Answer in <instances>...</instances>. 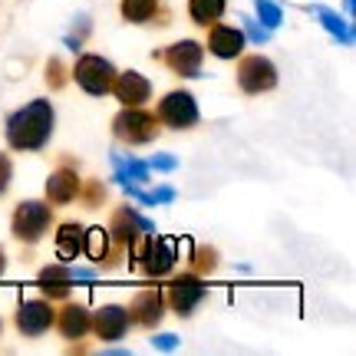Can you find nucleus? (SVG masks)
Segmentation results:
<instances>
[{"label":"nucleus","mask_w":356,"mask_h":356,"mask_svg":"<svg viewBox=\"0 0 356 356\" xmlns=\"http://www.w3.org/2000/svg\"><path fill=\"white\" fill-rule=\"evenodd\" d=\"M83 251H86L92 261H109L113 254V241H109V231L106 228H89L83 231Z\"/></svg>","instance_id":"obj_21"},{"label":"nucleus","mask_w":356,"mask_h":356,"mask_svg":"<svg viewBox=\"0 0 356 356\" xmlns=\"http://www.w3.org/2000/svg\"><path fill=\"white\" fill-rule=\"evenodd\" d=\"M53 221V208L47 202H20L13 208V218H10V231L17 241L24 244H37L47 228Z\"/></svg>","instance_id":"obj_3"},{"label":"nucleus","mask_w":356,"mask_h":356,"mask_svg":"<svg viewBox=\"0 0 356 356\" xmlns=\"http://www.w3.org/2000/svg\"><path fill=\"white\" fill-rule=\"evenodd\" d=\"M79 195H83L86 208H99V202H106V185H102V181H89L86 191L79 188Z\"/></svg>","instance_id":"obj_28"},{"label":"nucleus","mask_w":356,"mask_h":356,"mask_svg":"<svg viewBox=\"0 0 356 356\" xmlns=\"http://www.w3.org/2000/svg\"><path fill=\"white\" fill-rule=\"evenodd\" d=\"M109 92H115V99L122 102V106H142V102L152 96V83L142 76V73H136V70H126V73H115Z\"/></svg>","instance_id":"obj_15"},{"label":"nucleus","mask_w":356,"mask_h":356,"mask_svg":"<svg viewBox=\"0 0 356 356\" xmlns=\"http://www.w3.org/2000/svg\"><path fill=\"white\" fill-rule=\"evenodd\" d=\"M175 248H178V241H172V238L145 234V238L136 241L132 254H136L145 277H165V274H172V267H175Z\"/></svg>","instance_id":"obj_2"},{"label":"nucleus","mask_w":356,"mask_h":356,"mask_svg":"<svg viewBox=\"0 0 356 356\" xmlns=\"http://www.w3.org/2000/svg\"><path fill=\"white\" fill-rule=\"evenodd\" d=\"M225 7H228V0H188V17L195 24L211 26L221 20Z\"/></svg>","instance_id":"obj_22"},{"label":"nucleus","mask_w":356,"mask_h":356,"mask_svg":"<svg viewBox=\"0 0 356 356\" xmlns=\"http://www.w3.org/2000/svg\"><path fill=\"white\" fill-rule=\"evenodd\" d=\"M238 86L248 96H261V92L277 86V66L270 63L267 56H261V53L244 56L241 63H238Z\"/></svg>","instance_id":"obj_8"},{"label":"nucleus","mask_w":356,"mask_h":356,"mask_svg":"<svg viewBox=\"0 0 356 356\" xmlns=\"http://www.w3.org/2000/svg\"><path fill=\"white\" fill-rule=\"evenodd\" d=\"M244 30L238 26H228V24H211L208 30V50L215 53L218 60H234L244 53Z\"/></svg>","instance_id":"obj_14"},{"label":"nucleus","mask_w":356,"mask_h":356,"mask_svg":"<svg viewBox=\"0 0 356 356\" xmlns=\"http://www.w3.org/2000/svg\"><path fill=\"white\" fill-rule=\"evenodd\" d=\"M254 10H257V20H261L267 30L280 26V20H284V13H280V7L274 0H254Z\"/></svg>","instance_id":"obj_26"},{"label":"nucleus","mask_w":356,"mask_h":356,"mask_svg":"<svg viewBox=\"0 0 356 356\" xmlns=\"http://www.w3.org/2000/svg\"><path fill=\"white\" fill-rule=\"evenodd\" d=\"M53 323L60 327V333H63L66 340H83L89 333V310L79 304H66L63 310L56 314Z\"/></svg>","instance_id":"obj_18"},{"label":"nucleus","mask_w":356,"mask_h":356,"mask_svg":"<svg viewBox=\"0 0 356 356\" xmlns=\"http://www.w3.org/2000/svg\"><path fill=\"white\" fill-rule=\"evenodd\" d=\"M113 165H115V181H132V185H142V181H149V165H142L136 159H119L113 155Z\"/></svg>","instance_id":"obj_24"},{"label":"nucleus","mask_w":356,"mask_h":356,"mask_svg":"<svg viewBox=\"0 0 356 356\" xmlns=\"http://www.w3.org/2000/svg\"><path fill=\"white\" fill-rule=\"evenodd\" d=\"M202 300H204V287H202V280H198V274H181V277H175L168 284L165 304L175 310L178 317H188Z\"/></svg>","instance_id":"obj_10"},{"label":"nucleus","mask_w":356,"mask_h":356,"mask_svg":"<svg viewBox=\"0 0 356 356\" xmlns=\"http://www.w3.org/2000/svg\"><path fill=\"white\" fill-rule=\"evenodd\" d=\"M152 346H155V350H175L178 337H175V333H159V337L152 340Z\"/></svg>","instance_id":"obj_32"},{"label":"nucleus","mask_w":356,"mask_h":356,"mask_svg":"<svg viewBox=\"0 0 356 356\" xmlns=\"http://www.w3.org/2000/svg\"><path fill=\"white\" fill-rule=\"evenodd\" d=\"M47 83H50V89H63L66 86V66L60 56H53L50 63H47Z\"/></svg>","instance_id":"obj_27"},{"label":"nucleus","mask_w":356,"mask_h":356,"mask_svg":"<svg viewBox=\"0 0 356 356\" xmlns=\"http://www.w3.org/2000/svg\"><path fill=\"white\" fill-rule=\"evenodd\" d=\"M109 241L115 244V254H122V251H129L132 254V248H136V241H139L142 234H152L155 225L149 221V218H142L136 208H119L113 215V225H109Z\"/></svg>","instance_id":"obj_6"},{"label":"nucleus","mask_w":356,"mask_h":356,"mask_svg":"<svg viewBox=\"0 0 356 356\" xmlns=\"http://www.w3.org/2000/svg\"><path fill=\"white\" fill-rule=\"evenodd\" d=\"M191 261H195V274H198V277H202V274H215L218 270V251L215 248H195Z\"/></svg>","instance_id":"obj_25"},{"label":"nucleus","mask_w":356,"mask_h":356,"mask_svg":"<svg viewBox=\"0 0 356 356\" xmlns=\"http://www.w3.org/2000/svg\"><path fill=\"white\" fill-rule=\"evenodd\" d=\"M53 136V102L33 99L7 119V145L17 152H40Z\"/></svg>","instance_id":"obj_1"},{"label":"nucleus","mask_w":356,"mask_h":356,"mask_svg":"<svg viewBox=\"0 0 356 356\" xmlns=\"http://www.w3.org/2000/svg\"><path fill=\"white\" fill-rule=\"evenodd\" d=\"M178 162L172 159V155H155L152 162H149V168H155V172H172Z\"/></svg>","instance_id":"obj_31"},{"label":"nucleus","mask_w":356,"mask_h":356,"mask_svg":"<svg viewBox=\"0 0 356 356\" xmlns=\"http://www.w3.org/2000/svg\"><path fill=\"white\" fill-rule=\"evenodd\" d=\"M10 175H13V168H10V159L7 155H0V195L10 188Z\"/></svg>","instance_id":"obj_30"},{"label":"nucleus","mask_w":356,"mask_h":356,"mask_svg":"<svg viewBox=\"0 0 356 356\" xmlns=\"http://www.w3.org/2000/svg\"><path fill=\"white\" fill-rule=\"evenodd\" d=\"M113 132L119 142L129 145H145L159 136V119L152 113H145L142 106H126L122 113L113 119Z\"/></svg>","instance_id":"obj_4"},{"label":"nucleus","mask_w":356,"mask_h":356,"mask_svg":"<svg viewBox=\"0 0 356 356\" xmlns=\"http://www.w3.org/2000/svg\"><path fill=\"white\" fill-rule=\"evenodd\" d=\"M159 60H165V66L178 76H198L202 73V60H204V50L202 43H195V40H178L172 43L165 53H159Z\"/></svg>","instance_id":"obj_9"},{"label":"nucleus","mask_w":356,"mask_h":356,"mask_svg":"<svg viewBox=\"0 0 356 356\" xmlns=\"http://www.w3.org/2000/svg\"><path fill=\"white\" fill-rule=\"evenodd\" d=\"M40 293L50 300H66L70 297V280H73V267L66 264H50L40 270Z\"/></svg>","instance_id":"obj_17"},{"label":"nucleus","mask_w":356,"mask_h":356,"mask_svg":"<svg viewBox=\"0 0 356 356\" xmlns=\"http://www.w3.org/2000/svg\"><path fill=\"white\" fill-rule=\"evenodd\" d=\"M7 274V254H3V248H0V277Z\"/></svg>","instance_id":"obj_33"},{"label":"nucleus","mask_w":356,"mask_h":356,"mask_svg":"<svg viewBox=\"0 0 356 356\" xmlns=\"http://www.w3.org/2000/svg\"><path fill=\"white\" fill-rule=\"evenodd\" d=\"M73 79L76 86L89 96H106L113 89V79H115V66L109 60H102L96 53H83L73 66Z\"/></svg>","instance_id":"obj_5"},{"label":"nucleus","mask_w":356,"mask_h":356,"mask_svg":"<svg viewBox=\"0 0 356 356\" xmlns=\"http://www.w3.org/2000/svg\"><path fill=\"white\" fill-rule=\"evenodd\" d=\"M129 323H139V327H155L159 320L165 317V293L159 287H145L132 297V307L126 310Z\"/></svg>","instance_id":"obj_12"},{"label":"nucleus","mask_w":356,"mask_h":356,"mask_svg":"<svg viewBox=\"0 0 356 356\" xmlns=\"http://www.w3.org/2000/svg\"><path fill=\"white\" fill-rule=\"evenodd\" d=\"M89 330H96L99 340L113 343V340H122L129 330V314L126 307H115V304H106L99 307L96 314H89Z\"/></svg>","instance_id":"obj_13"},{"label":"nucleus","mask_w":356,"mask_h":356,"mask_svg":"<svg viewBox=\"0 0 356 356\" xmlns=\"http://www.w3.org/2000/svg\"><path fill=\"white\" fill-rule=\"evenodd\" d=\"M83 251V228L76 221H66L56 231V257L60 261H76V254Z\"/></svg>","instance_id":"obj_19"},{"label":"nucleus","mask_w":356,"mask_h":356,"mask_svg":"<svg viewBox=\"0 0 356 356\" xmlns=\"http://www.w3.org/2000/svg\"><path fill=\"white\" fill-rule=\"evenodd\" d=\"M122 17L129 24H149L155 13H159V0H122Z\"/></svg>","instance_id":"obj_23"},{"label":"nucleus","mask_w":356,"mask_h":356,"mask_svg":"<svg viewBox=\"0 0 356 356\" xmlns=\"http://www.w3.org/2000/svg\"><path fill=\"white\" fill-rule=\"evenodd\" d=\"M53 320H56V310L50 300H24L17 307V330L24 337H43L53 327Z\"/></svg>","instance_id":"obj_11"},{"label":"nucleus","mask_w":356,"mask_h":356,"mask_svg":"<svg viewBox=\"0 0 356 356\" xmlns=\"http://www.w3.org/2000/svg\"><path fill=\"white\" fill-rule=\"evenodd\" d=\"M155 119L168 129H191L198 122V102H195L188 89H175V92H168L165 99L159 102Z\"/></svg>","instance_id":"obj_7"},{"label":"nucleus","mask_w":356,"mask_h":356,"mask_svg":"<svg viewBox=\"0 0 356 356\" xmlns=\"http://www.w3.org/2000/svg\"><path fill=\"white\" fill-rule=\"evenodd\" d=\"M79 188H83V181H79V175L73 172V168H56L50 178H47V202L50 204H70L73 198L79 195Z\"/></svg>","instance_id":"obj_16"},{"label":"nucleus","mask_w":356,"mask_h":356,"mask_svg":"<svg viewBox=\"0 0 356 356\" xmlns=\"http://www.w3.org/2000/svg\"><path fill=\"white\" fill-rule=\"evenodd\" d=\"M346 10H350V13L356 10V0H346Z\"/></svg>","instance_id":"obj_34"},{"label":"nucleus","mask_w":356,"mask_h":356,"mask_svg":"<svg viewBox=\"0 0 356 356\" xmlns=\"http://www.w3.org/2000/svg\"><path fill=\"white\" fill-rule=\"evenodd\" d=\"M241 24H244V37H251L254 43H267V40H270V30L261 26L257 20H251V17H244Z\"/></svg>","instance_id":"obj_29"},{"label":"nucleus","mask_w":356,"mask_h":356,"mask_svg":"<svg viewBox=\"0 0 356 356\" xmlns=\"http://www.w3.org/2000/svg\"><path fill=\"white\" fill-rule=\"evenodd\" d=\"M0 330H3V323H0Z\"/></svg>","instance_id":"obj_35"},{"label":"nucleus","mask_w":356,"mask_h":356,"mask_svg":"<svg viewBox=\"0 0 356 356\" xmlns=\"http://www.w3.org/2000/svg\"><path fill=\"white\" fill-rule=\"evenodd\" d=\"M314 13H317L320 24L327 26V33H330V37H337L340 43H346V47H353V40H356V37H353V26L346 24L340 13L330 10V7H314Z\"/></svg>","instance_id":"obj_20"}]
</instances>
